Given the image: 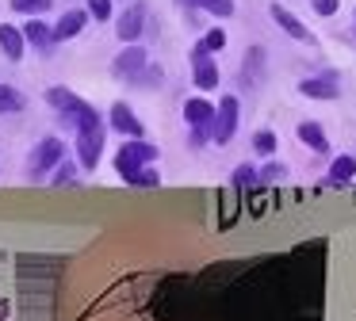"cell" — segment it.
<instances>
[{"label":"cell","instance_id":"6da1fadb","mask_svg":"<svg viewBox=\"0 0 356 321\" xmlns=\"http://www.w3.org/2000/svg\"><path fill=\"white\" fill-rule=\"evenodd\" d=\"M47 104L54 107L58 115H62L65 122H73L77 130H85V126H96L100 122V115H96V107L88 104V99H81V96H73L70 88H47Z\"/></svg>","mask_w":356,"mask_h":321},{"label":"cell","instance_id":"7a4b0ae2","mask_svg":"<svg viewBox=\"0 0 356 321\" xmlns=\"http://www.w3.org/2000/svg\"><path fill=\"white\" fill-rule=\"evenodd\" d=\"M154 160H157V145L146 142V138H131L127 145H119V149H115V172L131 183L134 176H138L146 165H154Z\"/></svg>","mask_w":356,"mask_h":321},{"label":"cell","instance_id":"3957f363","mask_svg":"<svg viewBox=\"0 0 356 321\" xmlns=\"http://www.w3.org/2000/svg\"><path fill=\"white\" fill-rule=\"evenodd\" d=\"M149 65H154V58H149V50H146V46L127 42V50H119V54H115V61H111V73H115L119 81L138 84V76L146 73Z\"/></svg>","mask_w":356,"mask_h":321},{"label":"cell","instance_id":"277c9868","mask_svg":"<svg viewBox=\"0 0 356 321\" xmlns=\"http://www.w3.org/2000/svg\"><path fill=\"white\" fill-rule=\"evenodd\" d=\"M62 157H65L62 138H58V134H47L39 145H35L31 157H27V172H31L35 180H42V176H50L58 165H62Z\"/></svg>","mask_w":356,"mask_h":321},{"label":"cell","instance_id":"5b68a950","mask_svg":"<svg viewBox=\"0 0 356 321\" xmlns=\"http://www.w3.org/2000/svg\"><path fill=\"white\" fill-rule=\"evenodd\" d=\"M238 122H241V99H238V96H222V99H218V115H215L211 142H215V145H226L234 134H238Z\"/></svg>","mask_w":356,"mask_h":321},{"label":"cell","instance_id":"8992f818","mask_svg":"<svg viewBox=\"0 0 356 321\" xmlns=\"http://www.w3.org/2000/svg\"><path fill=\"white\" fill-rule=\"evenodd\" d=\"M100 153H104V126L96 122V126H85L77 130V160L85 172H92L96 165H100Z\"/></svg>","mask_w":356,"mask_h":321},{"label":"cell","instance_id":"52a82bcc","mask_svg":"<svg viewBox=\"0 0 356 321\" xmlns=\"http://www.w3.org/2000/svg\"><path fill=\"white\" fill-rule=\"evenodd\" d=\"M192 84L200 92L218 88V65H215V58H211V50L203 42H195V50H192Z\"/></svg>","mask_w":356,"mask_h":321},{"label":"cell","instance_id":"ba28073f","mask_svg":"<svg viewBox=\"0 0 356 321\" xmlns=\"http://www.w3.org/2000/svg\"><path fill=\"white\" fill-rule=\"evenodd\" d=\"M146 19H149V8H146V4L123 8V15L115 19V35L123 38V42H138L142 31H146Z\"/></svg>","mask_w":356,"mask_h":321},{"label":"cell","instance_id":"9c48e42d","mask_svg":"<svg viewBox=\"0 0 356 321\" xmlns=\"http://www.w3.org/2000/svg\"><path fill=\"white\" fill-rule=\"evenodd\" d=\"M24 35H27V42H31V50L35 54H42V58H50L54 54V46H58V35H54V23H42V19H27L24 23Z\"/></svg>","mask_w":356,"mask_h":321},{"label":"cell","instance_id":"30bf717a","mask_svg":"<svg viewBox=\"0 0 356 321\" xmlns=\"http://www.w3.org/2000/svg\"><path fill=\"white\" fill-rule=\"evenodd\" d=\"M215 115H218V104H211L207 96H192L184 104V119L192 130H215Z\"/></svg>","mask_w":356,"mask_h":321},{"label":"cell","instance_id":"8fae6325","mask_svg":"<svg viewBox=\"0 0 356 321\" xmlns=\"http://www.w3.org/2000/svg\"><path fill=\"white\" fill-rule=\"evenodd\" d=\"M268 12H272V19L280 23V31H284V35H291V38H299V42L314 46V35H310V27H307V23H302L295 12H291V8H284V4H272Z\"/></svg>","mask_w":356,"mask_h":321},{"label":"cell","instance_id":"7c38bea8","mask_svg":"<svg viewBox=\"0 0 356 321\" xmlns=\"http://www.w3.org/2000/svg\"><path fill=\"white\" fill-rule=\"evenodd\" d=\"M108 122H111V130H115V134H127V138H142V134H146V130H142V122H138V115H134L131 104H123V99H115V104H111Z\"/></svg>","mask_w":356,"mask_h":321},{"label":"cell","instance_id":"4fadbf2b","mask_svg":"<svg viewBox=\"0 0 356 321\" xmlns=\"http://www.w3.org/2000/svg\"><path fill=\"white\" fill-rule=\"evenodd\" d=\"M299 92H302V96H307V99H337V96H341L337 73L307 76V81H299Z\"/></svg>","mask_w":356,"mask_h":321},{"label":"cell","instance_id":"5bb4252c","mask_svg":"<svg viewBox=\"0 0 356 321\" xmlns=\"http://www.w3.org/2000/svg\"><path fill=\"white\" fill-rule=\"evenodd\" d=\"M88 19H92V12H88V8H70V12H62V15H58V23H54L58 42H65V38H77L81 31H85Z\"/></svg>","mask_w":356,"mask_h":321},{"label":"cell","instance_id":"9a60e30c","mask_svg":"<svg viewBox=\"0 0 356 321\" xmlns=\"http://www.w3.org/2000/svg\"><path fill=\"white\" fill-rule=\"evenodd\" d=\"M27 35H24V27H12V23H0V50H4V58L8 61H24V54H27Z\"/></svg>","mask_w":356,"mask_h":321},{"label":"cell","instance_id":"2e32d148","mask_svg":"<svg viewBox=\"0 0 356 321\" xmlns=\"http://www.w3.org/2000/svg\"><path fill=\"white\" fill-rule=\"evenodd\" d=\"M295 138H299L302 145H310L314 153H330V138H325V130L318 126V122H310V119L295 126Z\"/></svg>","mask_w":356,"mask_h":321},{"label":"cell","instance_id":"e0dca14e","mask_svg":"<svg viewBox=\"0 0 356 321\" xmlns=\"http://www.w3.org/2000/svg\"><path fill=\"white\" fill-rule=\"evenodd\" d=\"M356 176V157H348V153H341V157H333L330 165V183L333 188H341V183H348Z\"/></svg>","mask_w":356,"mask_h":321},{"label":"cell","instance_id":"ac0fdd59","mask_svg":"<svg viewBox=\"0 0 356 321\" xmlns=\"http://www.w3.org/2000/svg\"><path fill=\"white\" fill-rule=\"evenodd\" d=\"M27 107V96L19 88H12V84H0V115H16Z\"/></svg>","mask_w":356,"mask_h":321},{"label":"cell","instance_id":"d6986e66","mask_svg":"<svg viewBox=\"0 0 356 321\" xmlns=\"http://www.w3.org/2000/svg\"><path fill=\"white\" fill-rule=\"evenodd\" d=\"M188 8H203V12L218 15V19H230L234 15V0H184Z\"/></svg>","mask_w":356,"mask_h":321},{"label":"cell","instance_id":"ffe728a7","mask_svg":"<svg viewBox=\"0 0 356 321\" xmlns=\"http://www.w3.org/2000/svg\"><path fill=\"white\" fill-rule=\"evenodd\" d=\"M276 145H280L276 130H257L253 134V149L261 153V157H276Z\"/></svg>","mask_w":356,"mask_h":321},{"label":"cell","instance_id":"44dd1931","mask_svg":"<svg viewBox=\"0 0 356 321\" xmlns=\"http://www.w3.org/2000/svg\"><path fill=\"white\" fill-rule=\"evenodd\" d=\"M8 4H12V12H19V15H42V12H50L54 0H8Z\"/></svg>","mask_w":356,"mask_h":321},{"label":"cell","instance_id":"7402d4cb","mask_svg":"<svg viewBox=\"0 0 356 321\" xmlns=\"http://www.w3.org/2000/svg\"><path fill=\"white\" fill-rule=\"evenodd\" d=\"M157 183H161V172H157L154 165H146V168H142V172L131 180V188H157Z\"/></svg>","mask_w":356,"mask_h":321},{"label":"cell","instance_id":"603a6c76","mask_svg":"<svg viewBox=\"0 0 356 321\" xmlns=\"http://www.w3.org/2000/svg\"><path fill=\"white\" fill-rule=\"evenodd\" d=\"M200 42H203V46H207V50H211V54H215V50H222V46H226V31H222V27H211V31H207V35H203V38H200Z\"/></svg>","mask_w":356,"mask_h":321},{"label":"cell","instance_id":"cb8c5ba5","mask_svg":"<svg viewBox=\"0 0 356 321\" xmlns=\"http://www.w3.org/2000/svg\"><path fill=\"white\" fill-rule=\"evenodd\" d=\"M287 176V165H280V160H268V165L261 168V180L264 183H276V180H284Z\"/></svg>","mask_w":356,"mask_h":321},{"label":"cell","instance_id":"d4e9b609","mask_svg":"<svg viewBox=\"0 0 356 321\" xmlns=\"http://www.w3.org/2000/svg\"><path fill=\"white\" fill-rule=\"evenodd\" d=\"M88 12H92V19H111V12H115V8H111V0H88Z\"/></svg>","mask_w":356,"mask_h":321},{"label":"cell","instance_id":"484cf974","mask_svg":"<svg viewBox=\"0 0 356 321\" xmlns=\"http://www.w3.org/2000/svg\"><path fill=\"white\" fill-rule=\"evenodd\" d=\"M257 176H261V172H257L253 165H238V168H234V183H253Z\"/></svg>","mask_w":356,"mask_h":321},{"label":"cell","instance_id":"4316f807","mask_svg":"<svg viewBox=\"0 0 356 321\" xmlns=\"http://www.w3.org/2000/svg\"><path fill=\"white\" fill-rule=\"evenodd\" d=\"M138 84H142V88H157V84H161V69H157V65H149L146 73L138 76Z\"/></svg>","mask_w":356,"mask_h":321},{"label":"cell","instance_id":"83f0119b","mask_svg":"<svg viewBox=\"0 0 356 321\" xmlns=\"http://www.w3.org/2000/svg\"><path fill=\"white\" fill-rule=\"evenodd\" d=\"M73 180H77V168L73 165H58L54 168V183H73Z\"/></svg>","mask_w":356,"mask_h":321},{"label":"cell","instance_id":"f1b7e54d","mask_svg":"<svg viewBox=\"0 0 356 321\" xmlns=\"http://www.w3.org/2000/svg\"><path fill=\"white\" fill-rule=\"evenodd\" d=\"M310 4H314V12H318V15H337L341 0H310Z\"/></svg>","mask_w":356,"mask_h":321},{"label":"cell","instance_id":"f546056e","mask_svg":"<svg viewBox=\"0 0 356 321\" xmlns=\"http://www.w3.org/2000/svg\"><path fill=\"white\" fill-rule=\"evenodd\" d=\"M207 142H211V130H192V134H188V145H192V149H203Z\"/></svg>","mask_w":356,"mask_h":321}]
</instances>
